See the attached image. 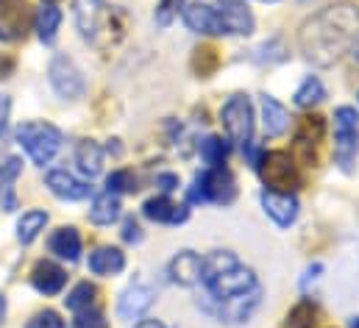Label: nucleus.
<instances>
[{"label":"nucleus","instance_id":"nucleus-1","mask_svg":"<svg viewBox=\"0 0 359 328\" xmlns=\"http://www.w3.org/2000/svg\"><path fill=\"white\" fill-rule=\"evenodd\" d=\"M195 292V309L217 326H245L265 303V287L251 264L234 250L217 247L203 253Z\"/></svg>","mask_w":359,"mask_h":328},{"label":"nucleus","instance_id":"nucleus-2","mask_svg":"<svg viewBox=\"0 0 359 328\" xmlns=\"http://www.w3.org/2000/svg\"><path fill=\"white\" fill-rule=\"evenodd\" d=\"M359 34V6L340 0L315 11L298 31V50L315 67H332L351 50Z\"/></svg>","mask_w":359,"mask_h":328},{"label":"nucleus","instance_id":"nucleus-3","mask_svg":"<svg viewBox=\"0 0 359 328\" xmlns=\"http://www.w3.org/2000/svg\"><path fill=\"white\" fill-rule=\"evenodd\" d=\"M73 17L81 39L97 50H109L126 36V14L106 0H76Z\"/></svg>","mask_w":359,"mask_h":328},{"label":"nucleus","instance_id":"nucleus-4","mask_svg":"<svg viewBox=\"0 0 359 328\" xmlns=\"http://www.w3.org/2000/svg\"><path fill=\"white\" fill-rule=\"evenodd\" d=\"M237 198V181L226 167H206L201 172H195L192 184L187 186V203L203 206V203H215V206H229Z\"/></svg>","mask_w":359,"mask_h":328},{"label":"nucleus","instance_id":"nucleus-5","mask_svg":"<svg viewBox=\"0 0 359 328\" xmlns=\"http://www.w3.org/2000/svg\"><path fill=\"white\" fill-rule=\"evenodd\" d=\"M17 145L28 153V159L39 167L53 162V156L62 148V131L53 123H42V120H28L17 125Z\"/></svg>","mask_w":359,"mask_h":328},{"label":"nucleus","instance_id":"nucleus-6","mask_svg":"<svg viewBox=\"0 0 359 328\" xmlns=\"http://www.w3.org/2000/svg\"><path fill=\"white\" fill-rule=\"evenodd\" d=\"M359 153V114L354 106L334 109V162L343 172H354Z\"/></svg>","mask_w":359,"mask_h":328},{"label":"nucleus","instance_id":"nucleus-7","mask_svg":"<svg viewBox=\"0 0 359 328\" xmlns=\"http://www.w3.org/2000/svg\"><path fill=\"white\" fill-rule=\"evenodd\" d=\"M220 123L226 128L229 142L248 148L254 142V103H251V97L243 92L231 95L220 109Z\"/></svg>","mask_w":359,"mask_h":328},{"label":"nucleus","instance_id":"nucleus-8","mask_svg":"<svg viewBox=\"0 0 359 328\" xmlns=\"http://www.w3.org/2000/svg\"><path fill=\"white\" fill-rule=\"evenodd\" d=\"M257 172L262 175L265 186H268V189H276V192H295V189L304 184L298 162H295L290 153H284V151L262 153V159L257 164Z\"/></svg>","mask_w":359,"mask_h":328},{"label":"nucleus","instance_id":"nucleus-9","mask_svg":"<svg viewBox=\"0 0 359 328\" xmlns=\"http://www.w3.org/2000/svg\"><path fill=\"white\" fill-rule=\"evenodd\" d=\"M326 137V120L320 114H306L298 120L292 134V159L306 167H318L320 145Z\"/></svg>","mask_w":359,"mask_h":328},{"label":"nucleus","instance_id":"nucleus-10","mask_svg":"<svg viewBox=\"0 0 359 328\" xmlns=\"http://www.w3.org/2000/svg\"><path fill=\"white\" fill-rule=\"evenodd\" d=\"M48 78H50L53 92L62 100H79L87 92V81H84L81 67L70 56H65V53H56L53 56V62L48 67Z\"/></svg>","mask_w":359,"mask_h":328},{"label":"nucleus","instance_id":"nucleus-11","mask_svg":"<svg viewBox=\"0 0 359 328\" xmlns=\"http://www.w3.org/2000/svg\"><path fill=\"white\" fill-rule=\"evenodd\" d=\"M34 25L28 0H0V42H20Z\"/></svg>","mask_w":359,"mask_h":328},{"label":"nucleus","instance_id":"nucleus-12","mask_svg":"<svg viewBox=\"0 0 359 328\" xmlns=\"http://www.w3.org/2000/svg\"><path fill=\"white\" fill-rule=\"evenodd\" d=\"M181 20H184V25L192 34H201V36H226V28H223V20H220L217 6H209V3H187L181 8Z\"/></svg>","mask_w":359,"mask_h":328},{"label":"nucleus","instance_id":"nucleus-13","mask_svg":"<svg viewBox=\"0 0 359 328\" xmlns=\"http://www.w3.org/2000/svg\"><path fill=\"white\" fill-rule=\"evenodd\" d=\"M262 209L278 228H290L295 226L298 214H301V203L295 198V192H276V189H262L259 195Z\"/></svg>","mask_w":359,"mask_h":328},{"label":"nucleus","instance_id":"nucleus-14","mask_svg":"<svg viewBox=\"0 0 359 328\" xmlns=\"http://www.w3.org/2000/svg\"><path fill=\"white\" fill-rule=\"evenodd\" d=\"M154 298H156L154 287H148L145 281H134V284H128L126 292L120 295V301H117V315H120L123 320H140V317L154 306Z\"/></svg>","mask_w":359,"mask_h":328},{"label":"nucleus","instance_id":"nucleus-15","mask_svg":"<svg viewBox=\"0 0 359 328\" xmlns=\"http://www.w3.org/2000/svg\"><path fill=\"white\" fill-rule=\"evenodd\" d=\"M217 11H220L223 28H226V36H251L254 34L257 20L243 0H220Z\"/></svg>","mask_w":359,"mask_h":328},{"label":"nucleus","instance_id":"nucleus-16","mask_svg":"<svg viewBox=\"0 0 359 328\" xmlns=\"http://www.w3.org/2000/svg\"><path fill=\"white\" fill-rule=\"evenodd\" d=\"M142 214L151 220V223H159V226H181L189 220V209L173 203L168 195H154L142 203Z\"/></svg>","mask_w":359,"mask_h":328},{"label":"nucleus","instance_id":"nucleus-17","mask_svg":"<svg viewBox=\"0 0 359 328\" xmlns=\"http://www.w3.org/2000/svg\"><path fill=\"white\" fill-rule=\"evenodd\" d=\"M45 186H48L59 200H70V203L84 200V198L92 195L90 184L79 181V178H76L73 172H67V170H50V172L45 175Z\"/></svg>","mask_w":359,"mask_h":328},{"label":"nucleus","instance_id":"nucleus-18","mask_svg":"<svg viewBox=\"0 0 359 328\" xmlns=\"http://www.w3.org/2000/svg\"><path fill=\"white\" fill-rule=\"evenodd\" d=\"M65 284H67V273H65V267H59L56 261H50V259H42V261H36L34 264V270H31V287L39 292V295H59L62 289H65Z\"/></svg>","mask_w":359,"mask_h":328},{"label":"nucleus","instance_id":"nucleus-19","mask_svg":"<svg viewBox=\"0 0 359 328\" xmlns=\"http://www.w3.org/2000/svg\"><path fill=\"white\" fill-rule=\"evenodd\" d=\"M201 264H203V256L195 253V250H179L170 264H168V275L173 284H179L184 289H192L198 284V275H201Z\"/></svg>","mask_w":359,"mask_h":328},{"label":"nucleus","instance_id":"nucleus-20","mask_svg":"<svg viewBox=\"0 0 359 328\" xmlns=\"http://www.w3.org/2000/svg\"><path fill=\"white\" fill-rule=\"evenodd\" d=\"M20 172H22V159L0 153V209H6V212L17 209L14 181L20 178Z\"/></svg>","mask_w":359,"mask_h":328},{"label":"nucleus","instance_id":"nucleus-21","mask_svg":"<svg viewBox=\"0 0 359 328\" xmlns=\"http://www.w3.org/2000/svg\"><path fill=\"white\" fill-rule=\"evenodd\" d=\"M48 247H50L53 256H59L65 261H79L81 259V234L73 226H62L50 234Z\"/></svg>","mask_w":359,"mask_h":328},{"label":"nucleus","instance_id":"nucleus-22","mask_svg":"<svg viewBox=\"0 0 359 328\" xmlns=\"http://www.w3.org/2000/svg\"><path fill=\"white\" fill-rule=\"evenodd\" d=\"M259 106H262V128L268 137H281L287 128H290V114L287 109L273 97V95H262L259 97Z\"/></svg>","mask_w":359,"mask_h":328},{"label":"nucleus","instance_id":"nucleus-23","mask_svg":"<svg viewBox=\"0 0 359 328\" xmlns=\"http://www.w3.org/2000/svg\"><path fill=\"white\" fill-rule=\"evenodd\" d=\"M90 270L95 275H117L126 270V253L111 245L97 247L90 253Z\"/></svg>","mask_w":359,"mask_h":328},{"label":"nucleus","instance_id":"nucleus-24","mask_svg":"<svg viewBox=\"0 0 359 328\" xmlns=\"http://www.w3.org/2000/svg\"><path fill=\"white\" fill-rule=\"evenodd\" d=\"M59 25H62V11L53 3H42L39 11L34 14V28H36L39 42L42 45H53L56 34H59Z\"/></svg>","mask_w":359,"mask_h":328},{"label":"nucleus","instance_id":"nucleus-25","mask_svg":"<svg viewBox=\"0 0 359 328\" xmlns=\"http://www.w3.org/2000/svg\"><path fill=\"white\" fill-rule=\"evenodd\" d=\"M76 164L81 170V175L95 178L103 172V148L95 139H81L76 145Z\"/></svg>","mask_w":359,"mask_h":328},{"label":"nucleus","instance_id":"nucleus-26","mask_svg":"<svg viewBox=\"0 0 359 328\" xmlns=\"http://www.w3.org/2000/svg\"><path fill=\"white\" fill-rule=\"evenodd\" d=\"M120 217V198L114 192H103L92 200L90 220L95 226H111Z\"/></svg>","mask_w":359,"mask_h":328},{"label":"nucleus","instance_id":"nucleus-27","mask_svg":"<svg viewBox=\"0 0 359 328\" xmlns=\"http://www.w3.org/2000/svg\"><path fill=\"white\" fill-rule=\"evenodd\" d=\"M45 226H48V212L31 209V212H25V214L17 220V240H20L22 245H31V242L45 231Z\"/></svg>","mask_w":359,"mask_h":328},{"label":"nucleus","instance_id":"nucleus-28","mask_svg":"<svg viewBox=\"0 0 359 328\" xmlns=\"http://www.w3.org/2000/svg\"><path fill=\"white\" fill-rule=\"evenodd\" d=\"M323 97H326V86H323V81H320L318 76H306V78L301 81V86L295 89L292 103H295L298 109H312V106H318Z\"/></svg>","mask_w":359,"mask_h":328},{"label":"nucleus","instance_id":"nucleus-29","mask_svg":"<svg viewBox=\"0 0 359 328\" xmlns=\"http://www.w3.org/2000/svg\"><path fill=\"white\" fill-rule=\"evenodd\" d=\"M198 151H201L203 164H209V167H223L226 159H229V153H231V145H229V139H223V137H215V134H212V137L201 139Z\"/></svg>","mask_w":359,"mask_h":328},{"label":"nucleus","instance_id":"nucleus-30","mask_svg":"<svg viewBox=\"0 0 359 328\" xmlns=\"http://www.w3.org/2000/svg\"><path fill=\"white\" fill-rule=\"evenodd\" d=\"M320 317V309L318 303H312L309 298L298 301L290 312H287V328H312Z\"/></svg>","mask_w":359,"mask_h":328},{"label":"nucleus","instance_id":"nucleus-31","mask_svg":"<svg viewBox=\"0 0 359 328\" xmlns=\"http://www.w3.org/2000/svg\"><path fill=\"white\" fill-rule=\"evenodd\" d=\"M220 67V53L212 45H201L192 50V70L198 78H209L215 76V70Z\"/></svg>","mask_w":359,"mask_h":328},{"label":"nucleus","instance_id":"nucleus-32","mask_svg":"<svg viewBox=\"0 0 359 328\" xmlns=\"http://www.w3.org/2000/svg\"><path fill=\"white\" fill-rule=\"evenodd\" d=\"M95 301H97V287L90 284V281L76 284V287L70 289V295L65 298V303H67V309H70V312H84V309H92V306H95Z\"/></svg>","mask_w":359,"mask_h":328},{"label":"nucleus","instance_id":"nucleus-33","mask_svg":"<svg viewBox=\"0 0 359 328\" xmlns=\"http://www.w3.org/2000/svg\"><path fill=\"white\" fill-rule=\"evenodd\" d=\"M184 6H187V0H159L156 8H154V22H156L159 28L173 25V20L179 17Z\"/></svg>","mask_w":359,"mask_h":328},{"label":"nucleus","instance_id":"nucleus-34","mask_svg":"<svg viewBox=\"0 0 359 328\" xmlns=\"http://www.w3.org/2000/svg\"><path fill=\"white\" fill-rule=\"evenodd\" d=\"M106 192H137V175L131 170H114L109 178H106Z\"/></svg>","mask_w":359,"mask_h":328},{"label":"nucleus","instance_id":"nucleus-35","mask_svg":"<svg viewBox=\"0 0 359 328\" xmlns=\"http://www.w3.org/2000/svg\"><path fill=\"white\" fill-rule=\"evenodd\" d=\"M25 328H65V320H62V315L59 312H53V309H42V312H36Z\"/></svg>","mask_w":359,"mask_h":328},{"label":"nucleus","instance_id":"nucleus-36","mask_svg":"<svg viewBox=\"0 0 359 328\" xmlns=\"http://www.w3.org/2000/svg\"><path fill=\"white\" fill-rule=\"evenodd\" d=\"M76 328H109V320L103 317L100 309H84V312H76Z\"/></svg>","mask_w":359,"mask_h":328},{"label":"nucleus","instance_id":"nucleus-37","mask_svg":"<svg viewBox=\"0 0 359 328\" xmlns=\"http://www.w3.org/2000/svg\"><path fill=\"white\" fill-rule=\"evenodd\" d=\"M123 242H128V245H140L142 242V226L134 217H128L123 223Z\"/></svg>","mask_w":359,"mask_h":328},{"label":"nucleus","instance_id":"nucleus-38","mask_svg":"<svg viewBox=\"0 0 359 328\" xmlns=\"http://www.w3.org/2000/svg\"><path fill=\"white\" fill-rule=\"evenodd\" d=\"M278 48H281V39H270V42H265V45L257 50V62H284V56L273 53V50H278Z\"/></svg>","mask_w":359,"mask_h":328},{"label":"nucleus","instance_id":"nucleus-39","mask_svg":"<svg viewBox=\"0 0 359 328\" xmlns=\"http://www.w3.org/2000/svg\"><path fill=\"white\" fill-rule=\"evenodd\" d=\"M8 114H11V97L0 95V142L8 139Z\"/></svg>","mask_w":359,"mask_h":328},{"label":"nucleus","instance_id":"nucleus-40","mask_svg":"<svg viewBox=\"0 0 359 328\" xmlns=\"http://www.w3.org/2000/svg\"><path fill=\"white\" fill-rule=\"evenodd\" d=\"M320 275H323V264H320V261L309 264V267L304 270V275H301V289H306L309 284H315V281H318Z\"/></svg>","mask_w":359,"mask_h":328},{"label":"nucleus","instance_id":"nucleus-41","mask_svg":"<svg viewBox=\"0 0 359 328\" xmlns=\"http://www.w3.org/2000/svg\"><path fill=\"white\" fill-rule=\"evenodd\" d=\"M156 186L168 195V192L179 189V175H176V172H162V175H156Z\"/></svg>","mask_w":359,"mask_h":328},{"label":"nucleus","instance_id":"nucleus-42","mask_svg":"<svg viewBox=\"0 0 359 328\" xmlns=\"http://www.w3.org/2000/svg\"><path fill=\"white\" fill-rule=\"evenodd\" d=\"M134 328H168L162 320H156V317H140L137 323H134Z\"/></svg>","mask_w":359,"mask_h":328},{"label":"nucleus","instance_id":"nucleus-43","mask_svg":"<svg viewBox=\"0 0 359 328\" xmlns=\"http://www.w3.org/2000/svg\"><path fill=\"white\" fill-rule=\"evenodd\" d=\"M11 70H14V59L0 56V78H8V76H11Z\"/></svg>","mask_w":359,"mask_h":328},{"label":"nucleus","instance_id":"nucleus-44","mask_svg":"<svg viewBox=\"0 0 359 328\" xmlns=\"http://www.w3.org/2000/svg\"><path fill=\"white\" fill-rule=\"evenodd\" d=\"M6 312H8V303H6V295H0V326L6 320Z\"/></svg>","mask_w":359,"mask_h":328},{"label":"nucleus","instance_id":"nucleus-45","mask_svg":"<svg viewBox=\"0 0 359 328\" xmlns=\"http://www.w3.org/2000/svg\"><path fill=\"white\" fill-rule=\"evenodd\" d=\"M351 56L359 62V34H357V39H354V45H351Z\"/></svg>","mask_w":359,"mask_h":328},{"label":"nucleus","instance_id":"nucleus-46","mask_svg":"<svg viewBox=\"0 0 359 328\" xmlns=\"http://www.w3.org/2000/svg\"><path fill=\"white\" fill-rule=\"evenodd\" d=\"M348 328H359V317H351V323H348Z\"/></svg>","mask_w":359,"mask_h":328},{"label":"nucleus","instance_id":"nucleus-47","mask_svg":"<svg viewBox=\"0 0 359 328\" xmlns=\"http://www.w3.org/2000/svg\"><path fill=\"white\" fill-rule=\"evenodd\" d=\"M259 3H278V0H259Z\"/></svg>","mask_w":359,"mask_h":328},{"label":"nucleus","instance_id":"nucleus-48","mask_svg":"<svg viewBox=\"0 0 359 328\" xmlns=\"http://www.w3.org/2000/svg\"><path fill=\"white\" fill-rule=\"evenodd\" d=\"M48 3H53V0H48Z\"/></svg>","mask_w":359,"mask_h":328}]
</instances>
